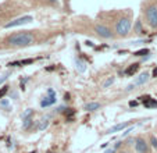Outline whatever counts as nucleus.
I'll return each mask as SVG.
<instances>
[{
  "label": "nucleus",
  "instance_id": "obj_1",
  "mask_svg": "<svg viewBox=\"0 0 157 153\" xmlns=\"http://www.w3.org/2000/svg\"><path fill=\"white\" fill-rule=\"evenodd\" d=\"M32 42H33V35L29 32H18L9 38V43L15 47H25L32 45Z\"/></svg>",
  "mask_w": 157,
  "mask_h": 153
},
{
  "label": "nucleus",
  "instance_id": "obj_2",
  "mask_svg": "<svg viewBox=\"0 0 157 153\" xmlns=\"http://www.w3.org/2000/svg\"><path fill=\"white\" fill-rule=\"evenodd\" d=\"M131 29V21L128 18H121L115 25V31L120 36H126Z\"/></svg>",
  "mask_w": 157,
  "mask_h": 153
},
{
  "label": "nucleus",
  "instance_id": "obj_3",
  "mask_svg": "<svg viewBox=\"0 0 157 153\" xmlns=\"http://www.w3.org/2000/svg\"><path fill=\"white\" fill-rule=\"evenodd\" d=\"M147 21L152 28H157V6H150L146 10Z\"/></svg>",
  "mask_w": 157,
  "mask_h": 153
},
{
  "label": "nucleus",
  "instance_id": "obj_4",
  "mask_svg": "<svg viewBox=\"0 0 157 153\" xmlns=\"http://www.w3.org/2000/svg\"><path fill=\"white\" fill-rule=\"evenodd\" d=\"M33 21L31 15H24V17H20L14 21H10L6 24V28H14V27H20V25H24V24H29V22Z\"/></svg>",
  "mask_w": 157,
  "mask_h": 153
},
{
  "label": "nucleus",
  "instance_id": "obj_5",
  "mask_svg": "<svg viewBox=\"0 0 157 153\" xmlns=\"http://www.w3.org/2000/svg\"><path fill=\"white\" fill-rule=\"evenodd\" d=\"M147 81H149V74L147 73H143V74H140V75L136 78L135 81L132 82V84H129L128 88H126V90L129 92V90H132V89H135L136 86H139V85H143V84H146Z\"/></svg>",
  "mask_w": 157,
  "mask_h": 153
},
{
  "label": "nucleus",
  "instance_id": "obj_6",
  "mask_svg": "<svg viewBox=\"0 0 157 153\" xmlns=\"http://www.w3.org/2000/svg\"><path fill=\"white\" fill-rule=\"evenodd\" d=\"M56 103V92L53 89H47V96L41 102V106L42 107H49Z\"/></svg>",
  "mask_w": 157,
  "mask_h": 153
},
{
  "label": "nucleus",
  "instance_id": "obj_7",
  "mask_svg": "<svg viewBox=\"0 0 157 153\" xmlns=\"http://www.w3.org/2000/svg\"><path fill=\"white\" fill-rule=\"evenodd\" d=\"M135 150L136 153H149V146L143 138H136L135 139Z\"/></svg>",
  "mask_w": 157,
  "mask_h": 153
},
{
  "label": "nucleus",
  "instance_id": "obj_8",
  "mask_svg": "<svg viewBox=\"0 0 157 153\" xmlns=\"http://www.w3.org/2000/svg\"><path fill=\"white\" fill-rule=\"evenodd\" d=\"M96 32L97 35H100L102 38H106V39L111 38V31L104 25H96Z\"/></svg>",
  "mask_w": 157,
  "mask_h": 153
},
{
  "label": "nucleus",
  "instance_id": "obj_9",
  "mask_svg": "<svg viewBox=\"0 0 157 153\" xmlns=\"http://www.w3.org/2000/svg\"><path fill=\"white\" fill-rule=\"evenodd\" d=\"M126 127H129V122H128V121H125V122H121V124H117V125H114V127H111V128H110V130L107 131V134L122 131V130H125Z\"/></svg>",
  "mask_w": 157,
  "mask_h": 153
},
{
  "label": "nucleus",
  "instance_id": "obj_10",
  "mask_svg": "<svg viewBox=\"0 0 157 153\" xmlns=\"http://www.w3.org/2000/svg\"><path fill=\"white\" fill-rule=\"evenodd\" d=\"M138 70H139V64H138V63H134V64H131L129 67H126L125 71H124V74L128 75V76H132L134 74L138 73Z\"/></svg>",
  "mask_w": 157,
  "mask_h": 153
},
{
  "label": "nucleus",
  "instance_id": "obj_11",
  "mask_svg": "<svg viewBox=\"0 0 157 153\" xmlns=\"http://www.w3.org/2000/svg\"><path fill=\"white\" fill-rule=\"evenodd\" d=\"M143 106H145L146 109H153V107L156 109V107H157V100H156V99L149 98L147 100H145V102H143Z\"/></svg>",
  "mask_w": 157,
  "mask_h": 153
},
{
  "label": "nucleus",
  "instance_id": "obj_12",
  "mask_svg": "<svg viewBox=\"0 0 157 153\" xmlns=\"http://www.w3.org/2000/svg\"><path fill=\"white\" fill-rule=\"evenodd\" d=\"M99 107H100V104L96 103V102H90V103L85 104V110L86 111H94V110H97Z\"/></svg>",
  "mask_w": 157,
  "mask_h": 153
},
{
  "label": "nucleus",
  "instance_id": "obj_13",
  "mask_svg": "<svg viewBox=\"0 0 157 153\" xmlns=\"http://www.w3.org/2000/svg\"><path fill=\"white\" fill-rule=\"evenodd\" d=\"M32 124H33V117H29V118L22 120V130H29Z\"/></svg>",
  "mask_w": 157,
  "mask_h": 153
},
{
  "label": "nucleus",
  "instance_id": "obj_14",
  "mask_svg": "<svg viewBox=\"0 0 157 153\" xmlns=\"http://www.w3.org/2000/svg\"><path fill=\"white\" fill-rule=\"evenodd\" d=\"M47 125H49V118H47V117H45V118H42L41 122H39L38 130H39V131H43V130H46V128H47Z\"/></svg>",
  "mask_w": 157,
  "mask_h": 153
},
{
  "label": "nucleus",
  "instance_id": "obj_15",
  "mask_svg": "<svg viewBox=\"0 0 157 153\" xmlns=\"http://www.w3.org/2000/svg\"><path fill=\"white\" fill-rule=\"evenodd\" d=\"M75 66H77V70H78L79 73H84L85 70H86L85 63L84 61H81V60H75Z\"/></svg>",
  "mask_w": 157,
  "mask_h": 153
},
{
  "label": "nucleus",
  "instance_id": "obj_16",
  "mask_svg": "<svg viewBox=\"0 0 157 153\" xmlns=\"http://www.w3.org/2000/svg\"><path fill=\"white\" fill-rule=\"evenodd\" d=\"M22 120H25V118H29V117H33V110L32 109H27L24 113H22Z\"/></svg>",
  "mask_w": 157,
  "mask_h": 153
},
{
  "label": "nucleus",
  "instance_id": "obj_17",
  "mask_svg": "<svg viewBox=\"0 0 157 153\" xmlns=\"http://www.w3.org/2000/svg\"><path fill=\"white\" fill-rule=\"evenodd\" d=\"M74 114H75L74 109H67V111H65V117H67V120L70 121V122H71V121L74 120V118H73V117H74Z\"/></svg>",
  "mask_w": 157,
  "mask_h": 153
},
{
  "label": "nucleus",
  "instance_id": "obj_18",
  "mask_svg": "<svg viewBox=\"0 0 157 153\" xmlns=\"http://www.w3.org/2000/svg\"><path fill=\"white\" fill-rule=\"evenodd\" d=\"M150 53V50L149 49H140V50H138L134 53V56H145V55H149Z\"/></svg>",
  "mask_w": 157,
  "mask_h": 153
},
{
  "label": "nucleus",
  "instance_id": "obj_19",
  "mask_svg": "<svg viewBox=\"0 0 157 153\" xmlns=\"http://www.w3.org/2000/svg\"><path fill=\"white\" fill-rule=\"evenodd\" d=\"M0 106L4 107V109H10V104H9V100L7 99H1L0 100Z\"/></svg>",
  "mask_w": 157,
  "mask_h": 153
},
{
  "label": "nucleus",
  "instance_id": "obj_20",
  "mask_svg": "<svg viewBox=\"0 0 157 153\" xmlns=\"http://www.w3.org/2000/svg\"><path fill=\"white\" fill-rule=\"evenodd\" d=\"M7 92H9V86H7V85H6V86H3V88H1V89H0V99L3 98V96H4V95H6Z\"/></svg>",
  "mask_w": 157,
  "mask_h": 153
},
{
  "label": "nucleus",
  "instance_id": "obj_21",
  "mask_svg": "<svg viewBox=\"0 0 157 153\" xmlns=\"http://www.w3.org/2000/svg\"><path fill=\"white\" fill-rule=\"evenodd\" d=\"M113 82H114V78H113V76H110V78L106 81L104 84H103V86H104V88H108L110 85H111V84H113Z\"/></svg>",
  "mask_w": 157,
  "mask_h": 153
},
{
  "label": "nucleus",
  "instance_id": "obj_22",
  "mask_svg": "<svg viewBox=\"0 0 157 153\" xmlns=\"http://www.w3.org/2000/svg\"><path fill=\"white\" fill-rule=\"evenodd\" d=\"M22 66H25V64H31V63H33V60L32 59H27V60H21Z\"/></svg>",
  "mask_w": 157,
  "mask_h": 153
},
{
  "label": "nucleus",
  "instance_id": "obj_23",
  "mask_svg": "<svg viewBox=\"0 0 157 153\" xmlns=\"http://www.w3.org/2000/svg\"><path fill=\"white\" fill-rule=\"evenodd\" d=\"M9 66L10 67H18V66H22V63L21 61H13V63H10Z\"/></svg>",
  "mask_w": 157,
  "mask_h": 153
},
{
  "label": "nucleus",
  "instance_id": "obj_24",
  "mask_svg": "<svg viewBox=\"0 0 157 153\" xmlns=\"http://www.w3.org/2000/svg\"><path fill=\"white\" fill-rule=\"evenodd\" d=\"M152 145H153V148H156L157 149V139L154 136H152Z\"/></svg>",
  "mask_w": 157,
  "mask_h": 153
},
{
  "label": "nucleus",
  "instance_id": "obj_25",
  "mask_svg": "<svg viewBox=\"0 0 157 153\" xmlns=\"http://www.w3.org/2000/svg\"><path fill=\"white\" fill-rule=\"evenodd\" d=\"M129 106H131V107H135V106H138V102H136V100H131V102H129Z\"/></svg>",
  "mask_w": 157,
  "mask_h": 153
},
{
  "label": "nucleus",
  "instance_id": "obj_26",
  "mask_svg": "<svg viewBox=\"0 0 157 153\" xmlns=\"http://www.w3.org/2000/svg\"><path fill=\"white\" fill-rule=\"evenodd\" d=\"M121 143H122V142H121V141H120V142H117V143H114V146H113V148H114L115 150H117V149H118V148L121 146Z\"/></svg>",
  "mask_w": 157,
  "mask_h": 153
},
{
  "label": "nucleus",
  "instance_id": "obj_27",
  "mask_svg": "<svg viewBox=\"0 0 157 153\" xmlns=\"http://www.w3.org/2000/svg\"><path fill=\"white\" fill-rule=\"evenodd\" d=\"M7 78H9V75H3L1 78H0V84H3V82H4V81H6Z\"/></svg>",
  "mask_w": 157,
  "mask_h": 153
},
{
  "label": "nucleus",
  "instance_id": "obj_28",
  "mask_svg": "<svg viewBox=\"0 0 157 153\" xmlns=\"http://www.w3.org/2000/svg\"><path fill=\"white\" fill-rule=\"evenodd\" d=\"M104 153H115V149H114V148H111V149H107Z\"/></svg>",
  "mask_w": 157,
  "mask_h": 153
},
{
  "label": "nucleus",
  "instance_id": "obj_29",
  "mask_svg": "<svg viewBox=\"0 0 157 153\" xmlns=\"http://www.w3.org/2000/svg\"><path fill=\"white\" fill-rule=\"evenodd\" d=\"M140 28H142V27H140V22L138 21L136 22V31H140Z\"/></svg>",
  "mask_w": 157,
  "mask_h": 153
},
{
  "label": "nucleus",
  "instance_id": "obj_30",
  "mask_svg": "<svg viewBox=\"0 0 157 153\" xmlns=\"http://www.w3.org/2000/svg\"><path fill=\"white\" fill-rule=\"evenodd\" d=\"M132 131V127H131V128H128V130H126L125 132H124V134H122V135H124V136H125V135H128V134H129V132Z\"/></svg>",
  "mask_w": 157,
  "mask_h": 153
},
{
  "label": "nucleus",
  "instance_id": "obj_31",
  "mask_svg": "<svg viewBox=\"0 0 157 153\" xmlns=\"http://www.w3.org/2000/svg\"><path fill=\"white\" fill-rule=\"evenodd\" d=\"M64 99H65V100H70V93H65V95H64Z\"/></svg>",
  "mask_w": 157,
  "mask_h": 153
},
{
  "label": "nucleus",
  "instance_id": "obj_32",
  "mask_svg": "<svg viewBox=\"0 0 157 153\" xmlns=\"http://www.w3.org/2000/svg\"><path fill=\"white\" fill-rule=\"evenodd\" d=\"M153 76H154V78L157 76V68H154V70H153Z\"/></svg>",
  "mask_w": 157,
  "mask_h": 153
},
{
  "label": "nucleus",
  "instance_id": "obj_33",
  "mask_svg": "<svg viewBox=\"0 0 157 153\" xmlns=\"http://www.w3.org/2000/svg\"><path fill=\"white\" fill-rule=\"evenodd\" d=\"M120 153H126V152H120Z\"/></svg>",
  "mask_w": 157,
  "mask_h": 153
},
{
  "label": "nucleus",
  "instance_id": "obj_34",
  "mask_svg": "<svg viewBox=\"0 0 157 153\" xmlns=\"http://www.w3.org/2000/svg\"><path fill=\"white\" fill-rule=\"evenodd\" d=\"M31 153H35V152H31Z\"/></svg>",
  "mask_w": 157,
  "mask_h": 153
},
{
  "label": "nucleus",
  "instance_id": "obj_35",
  "mask_svg": "<svg viewBox=\"0 0 157 153\" xmlns=\"http://www.w3.org/2000/svg\"><path fill=\"white\" fill-rule=\"evenodd\" d=\"M49 153H53V152H49Z\"/></svg>",
  "mask_w": 157,
  "mask_h": 153
},
{
  "label": "nucleus",
  "instance_id": "obj_36",
  "mask_svg": "<svg viewBox=\"0 0 157 153\" xmlns=\"http://www.w3.org/2000/svg\"><path fill=\"white\" fill-rule=\"evenodd\" d=\"M53 1H54V0H53Z\"/></svg>",
  "mask_w": 157,
  "mask_h": 153
}]
</instances>
